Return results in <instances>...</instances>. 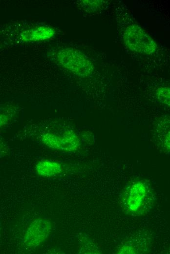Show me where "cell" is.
<instances>
[{"label": "cell", "mask_w": 170, "mask_h": 254, "mask_svg": "<svg viewBox=\"0 0 170 254\" xmlns=\"http://www.w3.org/2000/svg\"><path fill=\"white\" fill-rule=\"evenodd\" d=\"M57 59L62 65L80 77H86L93 71L91 62L78 50L70 48L60 50Z\"/></svg>", "instance_id": "1"}, {"label": "cell", "mask_w": 170, "mask_h": 254, "mask_svg": "<svg viewBox=\"0 0 170 254\" xmlns=\"http://www.w3.org/2000/svg\"><path fill=\"white\" fill-rule=\"evenodd\" d=\"M123 39L126 46L136 52L151 54L157 48L155 41L137 24H131L127 27Z\"/></svg>", "instance_id": "2"}, {"label": "cell", "mask_w": 170, "mask_h": 254, "mask_svg": "<svg viewBox=\"0 0 170 254\" xmlns=\"http://www.w3.org/2000/svg\"><path fill=\"white\" fill-rule=\"evenodd\" d=\"M51 228V223L49 220L42 218L35 219L26 231L24 243L30 247L38 246L48 238Z\"/></svg>", "instance_id": "3"}, {"label": "cell", "mask_w": 170, "mask_h": 254, "mask_svg": "<svg viewBox=\"0 0 170 254\" xmlns=\"http://www.w3.org/2000/svg\"><path fill=\"white\" fill-rule=\"evenodd\" d=\"M42 141L51 148L66 152L76 150L80 146L78 136L72 130H68L61 136L53 133H45L42 136Z\"/></svg>", "instance_id": "4"}, {"label": "cell", "mask_w": 170, "mask_h": 254, "mask_svg": "<svg viewBox=\"0 0 170 254\" xmlns=\"http://www.w3.org/2000/svg\"><path fill=\"white\" fill-rule=\"evenodd\" d=\"M148 186L142 182L138 181L128 188L125 195V206L131 212H136L144 206L149 196Z\"/></svg>", "instance_id": "5"}, {"label": "cell", "mask_w": 170, "mask_h": 254, "mask_svg": "<svg viewBox=\"0 0 170 254\" xmlns=\"http://www.w3.org/2000/svg\"><path fill=\"white\" fill-rule=\"evenodd\" d=\"M54 29L49 26H42L24 31L21 34V40L25 42L46 40L53 37Z\"/></svg>", "instance_id": "6"}, {"label": "cell", "mask_w": 170, "mask_h": 254, "mask_svg": "<svg viewBox=\"0 0 170 254\" xmlns=\"http://www.w3.org/2000/svg\"><path fill=\"white\" fill-rule=\"evenodd\" d=\"M35 168L39 175L47 177L56 175L62 170V166L59 163L49 160L38 162Z\"/></svg>", "instance_id": "7"}, {"label": "cell", "mask_w": 170, "mask_h": 254, "mask_svg": "<svg viewBox=\"0 0 170 254\" xmlns=\"http://www.w3.org/2000/svg\"><path fill=\"white\" fill-rule=\"evenodd\" d=\"M157 99L170 108V87L161 86L156 91Z\"/></svg>", "instance_id": "8"}, {"label": "cell", "mask_w": 170, "mask_h": 254, "mask_svg": "<svg viewBox=\"0 0 170 254\" xmlns=\"http://www.w3.org/2000/svg\"><path fill=\"white\" fill-rule=\"evenodd\" d=\"M82 6L86 10L93 11L102 4L101 0H83Z\"/></svg>", "instance_id": "9"}, {"label": "cell", "mask_w": 170, "mask_h": 254, "mask_svg": "<svg viewBox=\"0 0 170 254\" xmlns=\"http://www.w3.org/2000/svg\"><path fill=\"white\" fill-rule=\"evenodd\" d=\"M162 146L165 149L170 151V127L164 135Z\"/></svg>", "instance_id": "10"}]
</instances>
